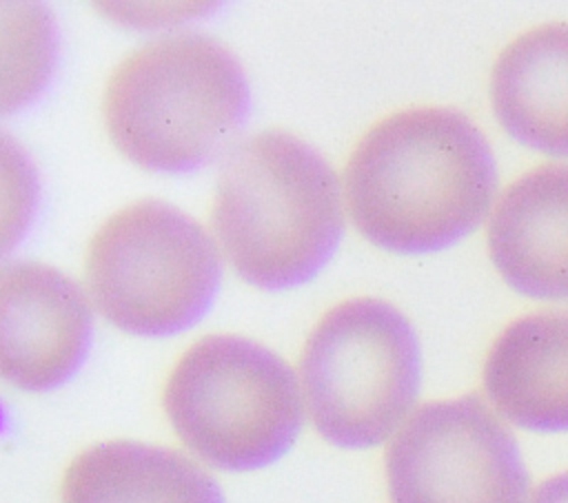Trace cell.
<instances>
[{"label": "cell", "instance_id": "52a82bcc", "mask_svg": "<svg viewBox=\"0 0 568 503\" xmlns=\"http://www.w3.org/2000/svg\"><path fill=\"white\" fill-rule=\"evenodd\" d=\"M390 503H528L530 476L506 421L479 397L428 401L393 434Z\"/></svg>", "mask_w": 568, "mask_h": 503}, {"label": "cell", "instance_id": "9c48e42d", "mask_svg": "<svg viewBox=\"0 0 568 503\" xmlns=\"http://www.w3.org/2000/svg\"><path fill=\"white\" fill-rule=\"evenodd\" d=\"M488 250L504 281L532 299H568V164L528 171L499 197Z\"/></svg>", "mask_w": 568, "mask_h": 503}, {"label": "cell", "instance_id": "8992f818", "mask_svg": "<svg viewBox=\"0 0 568 503\" xmlns=\"http://www.w3.org/2000/svg\"><path fill=\"white\" fill-rule=\"evenodd\" d=\"M98 312L138 337L178 335L200 321L220 288V253L184 211L142 199L113 213L87 248Z\"/></svg>", "mask_w": 568, "mask_h": 503}, {"label": "cell", "instance_id": "6da1fadb", "mask_svg": "<svg viewBox=\"0 0 568 503\" xmlns=\"http://www.w3.org/2000/svg\"><path fill=\"white\" fill-rule=\"evenodd\" d=\"M497 162L484 133L453 109H410L377 122L344 171L355 228L397 255L439 253L486 219Z\"/></svg>", "mask_w": 568, "mask_h": 503}, {"label": "cell", "instance_id": "7c38bea8", "mask_svg": "<svg viewBox=\"0 0 568 503\" xmlns=\"http://www.w3.org/2000/svg\"><path fill=\"white\" fill-rule=\"evenodd\" d=\"M62 503H224L215 479L182 452L138 441H104L67 468Z\"/></svg>", "mask_w": 568, "mask_h": 503}, {"label": "cell", "instance_id": "4fadbf2b", "mask_svg": "<svg viewBox=\"0 0 568 503\" xmlns=\"http://www.w3.org/2000/svg\"><path fill=\"white\" fill-rule=\"evenodd\" d=\"M60 60V29L42 2H0V115L33 104Z\"/></svg>", "mask_w": 568, "mask_h": 503}, {"label": "cell", "instance_id": "5b68a950", "mask_svg": "<svg viewBox=\"0 0 568 503\" xmlns=\"http://www.w3.org/2000/svg\"><path fill=\"white\" fill-rule=\"evenodd\" d=\"M304 406L320 437L344 450L375 448L415 412L422 346L388 301L355 297L311 330L300 359Z\"/></svg>", "mask_w": 568, "mask_h": 503}, {"label": "cell", "instance_id": "8fae6325", "mask_svg": "<svg viewBox=\"0 0 568 503\" xmlns=\"http://www.w3.org/2000/svg\"><path fill=\"white\" fill-rule=\"evenodd\" d=\"M490 100L517 142L568 157V24H544L515 38L493 66Z\"/></svg>", "mask_w": 568, "mask_h": 503}, {"label": "cell", "instance_id": "5bb4252c", "mask_svg": "<svg viewBox=\"0 0 568 503\" xmlns=\"http://www.w3.org/2000/svg\"><path fill=\"white\" fill-rule=\"evenodd\" d=\"M40 206V173L27 148L0 129V259L31 228Z\"/></svg>", "mask_w": 568, "mask_h": 503}, {"label": "cell", "instance_id": "277c9868", "mask_svg": "<svg viewBox=\"0 0 568 503\" xmlns=\"http://www.w3.org/2000/svg\"><path fill=\"white\" fill-rule=\"evenodd\" d=\"M164 412L182 443L206 465L248 472L284 456L304 423L293 368L240 335H209L173 366Z\"/></svg>", "mask_w": 568, "mask_h": 503}, {"label": "cell", "instance_id": "7a4b0ae2", "mask_svg": "<svg viewBox=\"0 0 568 503\" xmlns=\"http://www.w3.org/2000/svg\"><path fill=\"white\" fill-rule=\"evenodd\" d=\"M211 222L246 284L295 288L313 279L342 242V188L311 144L286 131H262L229 153Z\"/></svg>", "mask_w": 568, "mask_h": 503}, {"label": "cell", "instance_id": "30bf717a", "mask_svg": "<svg viewBox=\"0 0 568 503\" xmlns=\"http://www.w3.org/2000/svg\"><path fill=\"white\" fill-rule=\"evenodd\" d=\"M484 392L515 428L568 432V308L513 321L486 357Z\"/></svg>", "mask_w": 568, "mask_h": 503}, {"label": "cell", "instance_id": "9a60e30c", "mask_svg": "<svg viewBox=\"0 0 568 503\" xmlns=\"http://www.w3.org/2000/svg\"><path fill=\"white\" fill-rule=\"evenodd\" d=\"M528 503H568V470L541 481L530 492Z\"/></svg>", "mask_w": 568, "mask_h": 503}, {"label": "cell", "instance_id": "3957f363", "mask_svg": "<svg viewBox=\"0 0 568 503\" xmlns=\"http://www.w3.org/2000/svg\"><path fill=\"white\" fill-rule=\"evenodd\" d=\"M248 109L251 89L240 60L215 38L191 31L129 53L102 95L113 146L155 173L209 164L231 144Z\"/></svg>", "mask_w": 568, "mask_h": 503}, {"label": "cell", "instance_id": "ba28073f", "mask_svg": "<svg viewBox=\"0 0 568 503\" xmlns=\"http://www.w3.org/2000/svg\"><path fill=\"white\" fill-rule=\"evenodd\" d=\"M93 317L84 290L38 261L0 268V379L27 392L67 383L84 363Z\"/></svg>", "mask_w": 568, "mask_h": 503}]
</instances>
